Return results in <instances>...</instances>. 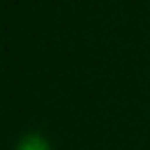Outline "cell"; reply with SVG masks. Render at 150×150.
Wrapping results in <instances>:
<instances>
[{"instance_id": "1", "label": "cell", "mask_w": 150, "mask_h": 150, "mask_svg": "<svg viewBox=\"0 0 150 150\" xmlns=\"http://www.w3.org/2000/svg\"><path fill=\"white\" fill-rule=\"evenodd\" d=\"M17 150H50V148H47V142H45L41 136L33 134V136H27V138H23Z\"/></svg>"}]
</instances>
